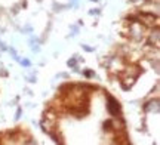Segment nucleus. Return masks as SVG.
Instances as JSON below:
<instances>
[{"label":"nucleus","mask_w":160,"mask_h":145,"mask_svg":"<svg viewBox=\"0 0 160 145\" xmlns=\"http://www.w3.org/2000/svg\"><path fill=\"white\" fill-rule=\"evenodd\" d=\"M108 111L111 114H116V113L119 111V104H117L111 96H108Z\"/></svg>","instance_id":"f257e3e1"}]
</instances>
